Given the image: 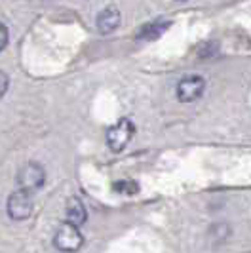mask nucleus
Segmentation results:
<instances>
[{
  "instance_id": "nucleus-1",
  "label": "nucleus",
  "mask_w": 251,
  "mask_h": 253,
  "mask_svg": "<svg viewBox=\"0 0 251 253\" xmlns=\"http://www.w3.org/2000/svg\"><path fill=\"white\" fill-rule=\"evenodd\" d=\"M133 133H135V126H133V122L129 118L118 120L107 131V145H109V149L114 152H122L127 147V143L131 141Z\"/></svg>"
},
{
  "instance_id": "nucleus-2",
  "label": "nucleus",
  "mask_w": 251,
  "mask_h": 253,
  "mask_svg": "<svg viewBox=\"0 0 251 253\" xmlns=\"http://www.w3.org/2000/svg\"><path fill=\"white\" fill-rule=\"evenodd\" d=\"M46 183V171L38 162H27L17 171V185L27 192H35Z\"/></svg>"
},
{
  "instance_id": "nucleus-3",
  "label": "nucleus",
  "mask_w": 251,
  "mask_h": 253,
  "mask_svg": "<svg viewBox=\"0 0 251 253\" xmlns=\"http://www.w3.org/2000/svg\"><path fill=\"white\" fill-rule=\"evenodd\" d=\"M82 242L84 236L80 232V228L73 225V223H63L59 225V228L55 230V236H53V246L61 252H75L82 248Z\"/></svg>"
},
{
  "instance_id": "nucleus-4",
  "label": "nucleus",
  "mask_w": 251,
  "mask_h": 253,
  "mask_svg": "<svg viewBox=\"0 0 251 253\" xmlns=\"http://www.w3.org/2000/svg\"><path fill=\"white\" fill-rule=\"evenodd\" d=\"M8 215L12 217L13 221H25L33 213V198H31V192L19 189L10 194L8 198Z\"/></svg>"
},
{
  "instance_id": "nucleus-5",
  "label": "nucleus",
  "mask_w": 251,
  "mask_h": 253,
  "mask_svg": "<svg viewBox=\"0 0 251 253\" xmlns=\"http://www.w3.org/2000/svg\"><path fill=\"white\" fill-rule=\"evenodd\" d=\"M206 91V80L198 75L185 76L175 88V95L181 103H192L200 99Z\"/></svg>"
},
{
  "instance_id": "nucleus-6",
  "label": "nucleus",
  "mask_w": 251,
  "mask_h": 253,
  "mask_svg": "<svg viewBox=\"0 0 251 253\" xmlns=\"http://www.w3.org/2000/svg\"><path fill=\"white\" fill-rule=\"evenodd\" d=\"M120 21H122L120 10L111 6V8H105V10L97 15V21H95V23H97V29H99L103 35H109V33H113V31L118 29Z\"/></svg>"
},
{
  "instance_id": "nucleus-7",
  "label": "nucleus",
  "mask_w": 251,
  "mask_h": 253,
  "mask_svg": "<svg viewBox=\"0 0 251 253\" xmlns=\"http://www.w3.org/2000/svg\"><path fill=\"white\" fill-rule=\"evenodd\" d=\"M65 215H67V221H69V223H73V225H76V227H80V225L86 223L88 211H86L84 204L80 202L78 198H71V200L67 202V208H65Z\"/></svg>"
},
{
  "instance_id": "nucleus-8",
  "label": "nucleus",
  "mask_w": 251,
  "mask_h": 253,
  "mask_svg": "<svg viewBox=\"0 0 251 253\" xmlns=\"http://www.w3.org/2000/svg\"><path fill=\"white\" fill-rule=\"evenodd\" d=\"M169 27V23H162V21H156V23H151V25H145L141 29V33L137 35V38L141 40H154L158 38L162 33H166V29Z\"/></svg>"
},
{
  "instance_id": "nucleus-9",
  "label": "nucleus",
  "mask_w": 251,
  "mask_h": 253,
  "mask_svg": "<svg viewBox=\"0 0 251 253\" xmlns=\"http://www.w3.org/2000/svg\"><path fill=\"white\" fill-rule=\"evenodd\" d=\"M116 189L120 192H126V194H131V192H137V185L131 181H122L120 185H116Z\"/></svg>"
},
{
  "instance_id": "nucleus-10",
  "label": "nucleus",
  "mask_w": 251,
  "mask_h": 253,
  "mask_svg": "<svg viewBox=\"0 0 251 253\" xmlns=\"http://www.w3.org/2000/svg\"><path fill=\"white\" fill-rule=\"evenodd\" d=\"M8 86H10V78H8L6 73H2V71H0V99H2V97H4V93L8 91Z\"/></svg>"
},
{
  "instance_id": "nucleus-11",
  "label": "nucleus",
  "mask_w": 251,
  "mask_h": 253,
  "mask_svg": "<svg viewBox=\"0 0 251 253\" xmlns=\"http://www.w3.org/2000/svg\"><path fill=\"white\" fill-rule=\"evenodd\" d=\"M8 29H6V25L4 23H0V51L6 48V44H8Z\"/></svg>"
}]
</instances>
